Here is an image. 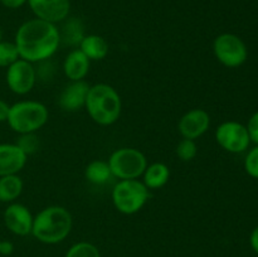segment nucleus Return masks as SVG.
<instances>
[{
	"instance_id": "obj_29",
	"label": "nucleus",
	"mask_w": 258,
	"mask_h": 257,
	"mask_svg": "<svg viewBox=\"0 0 258 257\" xmlns=\"http://www.w3.org/2000/svg\"><path fill=\"white\" fill-rule=\"evenodd\" d=\"M14 251V244L10 241H0V254L9 256Z\"/></svg>"
},
{
	"instance_id": "obj_4",
	"label": "nucleus",
	"mask_w": 258,
	"mask_h": 257,
	"mask_svg": "<svg viewBox=\"0 0 258 257\" xmlns=\"http://www.w3.org/2000/svg\"><path fill=\"white\" fill-rule=\"evenodd\" d=\"M49 118V112L44 103L34 100H24L10 105L8 125L18 134L39 131Z\"/></svg>"
},
{
	"instance_id": "obj_2",
	"label": "nucleus",
	"mask_w": 258,
	"mask_h": 257,
	"mask_svg": "<svg viewBox=\"0 0 258 257\" xmlns=\"http://www.w3.org/2000/svg\"><path fill=\"white\" fill-rule=\"evenodd\" d=\"M72 227V214L66 207L49 206L34 216L32 234L42 243L55 244L70 236Z\"/></svg>"
},
{
	"instance_id": "obj_10",
	"label": "nucleus",
	"mask_w": 258,
	"mask_h": 257,
	"mask_svg": "<svg viewBox=\"0 0 258 257\" xmlns=\"http://www.w3.org/2000/svg\"><path fill=\"white\" fill-rule=\"evenodd\" d=\"M4 224L12 233L17 234L19 237H25L28 234H32L33 219L34 216L32 214L30 209L22 203L8 204L3 213Z\"/></svg>"
},
{
	"instance_id": "obj_26",
	"label": "nucleus",
	"mask_w": 258,
	"mask_h": 257,
	"mask_svg": "<svg viewBox=\"0 0 258 257\" xmlns=\"http://www.w3.org/2000/svg\"><path fill=\"white\" fill-rule=\"evenodd\" d=\"M246 126L247 130H248L251 143H253L254 145H258V110L254 113H252Z\"/></svg>"
},
{
	"instance_id": "obj_7",
	"label": "nucleus",
	"mask_w": 258,
	"mask_h": 257,
	"mask_svg": "<svg viewBox=\"0 0 258 257\" xmlns=\"http://www.w3.org/2000/svg\"><path fill=\"white\" fill-rule=\"evenodd\" d=\"M213 53L217 60L228 68L241 67L248 58L246 43L233 33L219 34L213 42Z\"/></svg>"
},
{
	"instance_id": "obj_14",
	"label": "nucleus",
	"mask_w": 258,
	"mask_h": 257,
	"mask_svg": "<svg viewBox=\"0 0 258 257\" xmlns=\"http://www.w3.org/2000/svg\"><path fill=\"white\" fill-rule=\"evenodd\" d=\"M28 156L15 144H0V176L18 174L23 170Z\"/></svg>"
},
{
	"instance_id": "obj_20",
	"label": "nucleus",
	"mask_w": 258,
	"mask_h": 257,
	"mask_svg": "<svg viewBox=\"0 0 258 257\" xmlns=\"http://www.w3.org/2000/svg\"><path fill=\"white\" fill-rule=\"evenodd\" d=\"M85 176L90 183L96 184V185H102L112 178V173H111L107 161L92 160L86 166Z\"/></svg>"
},
{
	"instance_id": "obj_11",
	"label": "nucleus",
	"mask_w": 258,
	"mask_h": 257,
	"mask_svg": "<svg viewBox=\"0 0 258 257\" xmlns=\"http://www.w3.org/2000/svg\"><path fill=\"white\" fill-rule=\"evenodd\" d=\"M27 4L35 18L53 24L67 19L71 10L70 0H28Z\"/></svg>"
},
{
	"instance_id": "obj_1",
	"label": "nucleus",
	"mask_w": 258,
	"mask_h": 257,
	"mask_svg": "<svg viewBox=\"0 0 258 257\" xmlns=\"http://www.w3.org/2000/svg\"><path fill=\"white\" fill-rule=\"evenodd\" d=\"M14 43L22 59L30 63L44 62L59 48V29L57 24L34 18L18 28Z\"/></svg>"
},
{
	"instance_id": "obj_31",
	"label": "nucleus",
	"mask_w": 258,
	"mask_h": 257,
	"mask_svg": "<svg viewBox=\"0 0 258 257\" xmlns=\"http://www.w3.org/2000/svg\"><path fill=\"white\" fill-rule=\"evenodd\" d=\"M2 38H3V33H2V29H0V42H2Z\"/></svg>"
},
{
	"instance_id": "obj_28",
	"label": "nucleus",
	"mask_w": 258,
	"mask_h": 257,
	"mask_svg": "<svg viewBox=\"0 0 258 257\" xmlns=\"http://www.w3.org/2000/svg\"><path fill=\"white\" fill-rule=\"evenodd\" d=\"M10 105L5 102L4 100H0V122H7L8 116H9Z\"/></svg>"
},
{
	"instance_id": "obj_25",
	"label": "nucleus",
	"mask_w": 258,
	"mask_h": 257,
	"mask_svg": "<svg viewBox=\"0 0 258 257\" xmlns=\"http://www.w3.org/2000/svg\"><path fill=\"white\" fill-rule=\"evenodd\" d=\"M244 170L251 178L258 179V145L249 149L243 161Z\"/></svg>"
},
{
	"instance_id": "obj_9",
	"label": "nucleus",
	"mask_w": 258,
	"mask_h": 257,
	"mask_svg": "<svg viewBox=\"0 0 258 257\" xmlns=\"http://www.w3.org/2000/svg\"><path fill=\"white\" fill-rule=\"evenodd\" d=\"M37 77V70L34 68L33 63L22 59V58L9 66L7 68V75H5L8 88L13 93L19 96L27 95L34 88Z\"/></svg>"
},
{
	"instance_id": "obj_6",
	"label": "nucleus",
	"mask_w": 258,
	"mask_h": 257,
	"mask_svg": "<svg viewBox=\"0 0 258 257\" xmlns=\"http://www.w3.org/2000/svg\"><path fill=\"white\" fill-rule=\"evenodd\" d=\"M112 176L118 180L139 179L148 166L145 154L135 148L116 149L107 160Z\"/></svg>"
},
{
	"instance_id": "obj_17",
	"label": "nucleus",
	"mask_w": 258,
	"mask_h": 257,
	"mask_svg": "<svg viewBox=\"0 0 258 257\" xmlns=\"http://www.w3.org/2000/svg\"><path fill=\"white\" fill-rule=\"evenodd\" d=\"M143 183L146 188L150 189H160L170 179V169L164 163H153L146 166L145 171L143 173Z\"/></svg>"
},
{
	"instance_id": "obj_30",
	"label": "nucleus",
	"mask_w": 258,
	"mask_h": 257,
	"mask_svg": "<svg viewBox=\"0 0 258 257\" xmlns=\"http://www.w3.org/2000/svg\"><path fill=\"white\" fill-rule=\"evenodd\" d=\"M249 244H251L252 249L258 254V226L251 232V236H249Z\"/></svg>"
},
{
	"instance_id": "obj_19",
	"label": "nucleus",
	"mask_w": 258,
	"mask_h": 257,
	"mask_svg": "<svg viewBox=\"0 0 258 257\" xmlns=\"http://www.w3.org/2000/svg\"><path fill=\"white\" fill-rule=\"evenodd\" d=\"M24 183L18 174L0 176V202L2 203H13L23 193Z\"/></svg>"
},
{
	"instance_id": "obj_32",
	"label": "nucleus",
	"mask_w": 258,
	"mask_h": 257,
	"mask_svg": "<svg viewBox=\"0 0 258 257\" xmlns=\"http://www.w3.org/2000/svg\"><path fill=\"white\" fill-rule=\"evenodd\" d=\"M0 241H2V239H0Z\"/></svg>"
},
{
	"instance_id": "obj_21",
	"label": "nucleus",
	"mask_w": 258,
	"mask_h": 257,
	"mask_svg": "<svg viewBox=\"0 0 258 257\" xmlns=\"http://www.w3.org/2000/svg\"><path fill=\"white\" fill-rule=\"evenodd\" d=\"M64 257H101L100 249L91 242L81 241L68 248Z\"/></svg>"
},
{
	"instance_id": "obj_22",
	"label": "nucleus",
	"mask_w": 258,
	"mask_h": 257,
	"mask_svg": "<svg viewBox=\"0 0 258 257\" xmlns=\"http://www.w3.org/2000/svg\"><path fill=\"white\" fill-rule=\"evenodd\" d=\"M19 58V52L14 42H0V67L8 68Z\"/></svg>"
},
{
	"instance_id": "obj_16",
	"label": "nucleus",
	"mask_w": 258,
	"mask_h": 257,
	"mask_svg": "<svg viewBox=\"0 0 258 257\" xmlns=\"http://www.w3.org/2000/svg\"><path fill=\"white\" fill-rule=\"evenodd\" d=\"M78 47L91 62L102 60L108 54V43L105 38L97 34L85 35Z\"/></svg>"
},
{
	"instance_id": "obj_18",
	"label": "nucleus",
	"mask_w": 258,
	"mask_h": 257,
	"mask_svg": "<svg viewBox=\"0 0 258 257\" xmlns=\"http://www.w3.org/2000/svg\"><path fill=\"white\" fill-rule=\"evenodd\" d=\"M85 35V27H83L82 20L75 17L63 20V25L59 29L60 43L63 42L64 44L76 47V45H80Z\"/></svg>"
},
{
	"instance_id": "obj_5",
	"label": "nucleus",
	"mask_w": 258,
	"mask_h": 257,
	"mask_svg": "<svg viewBox=\"0 0 258 257\" xmlns=\"http://www.w3.org/2000/svg\"><path fill=\"white\" fill-rule=\"evenodd\" d=\"M112 203L120 213L131 216L145 207L150 198V190L139 179L118 180L111 193Z\"/></svg>"
},
{
	"instance_id": "obj_27",
	"label": "nucleus",
	"mask_w": 258,
	"mask_h": 257,
	"mask_svg": "<svg viewBox=\"0 0 258 257\" xmlns=\"http://www.w3.org/2000/svg\"><path fill=\"white\" fill-rule=\"evenodd\" d=\"M3 7L8 9H19L28 3V0H0Z\"/></svg>"
},
{
	"instance_id": "obj_12",
	"label": "nucleus",
	"mask_w": 258,
	"mask_h": 257,
	"mask_svg": "<svg viewBox=\"0 0 258 257\" xmlns=\"http://www.w3.org/2000/svg\"><path fill=\"white\" fill-rule=\"evenodd\" d=\"M211 115L204 108H193L184 113L178 123V131L183 139L197 140L208 131Z\"/></svg>"
},
{
	"instance_id": "obj_23",
	"label": "nucleus",
	"mask_w": 258,
	"mask_h": 257,
	"mask_svg": "<svg viewBox=\"0 0 258 257\" xmlns=\"http://www.w3.org/2000/svg\"><path fill=\"white\" fill-rule=\"evenodd\" d=\"M175 154L181 161H191L198 155V145L196 140L191 139H181L175 149Z\"/></svg>"
},
{
	"instance_id": "obj_8",
	"label": "nucleus",
	"mask_w": 258,
	"mask_h": 257,
	"mask_svg": "<svg viewBox=\"0 0 258 257\" xmlns=\"http://www.w3.org/2000/svg\"><path fill=\"white\" fill-rule=\"evenodd\" d=\"M216 141L223 150L232 154H241L251 145L247 126L238 121H224L216 128Z\"/></svg>"
},
{
	"instance_id": "obj_15",
	"label": "nucleus",
	"mask_w": 258,
	"mask_h": 257,
	"mask_svg": "<svg viewBox=\"0 0 258 257\" xmlns=\"http://www.w3.org/2000/svg\"><path fill=\"white\" fill-rule=\"evenodd\" d=\"M91 60L80 48L72 49L63 60V72L70 81H85L90 72Z\"/></svg>"
},
{
	"instance_id": "obj_24",
	"label": "nucleus",
	"mask_w": 258,
	"mask_h": 257,
	"mask_svg": "<svg viewBox=\"0 0 258 257\" xmlns=\"http://www.w3.org/2000/svg\"><path fill=\"white\" fill-rule=\"evenodd\" d=\"M14 144L19 146V149L25 155L29 156L34 154L39 148V139H38L37 133L19 134V138L17 139Z\"/></svg>"
},
{
	"instance_id": "obj_13",
	"label": "nucleus",
	"mask_w": 258,
	"mask_h": 257,
	"mask_svg": "<svg viewBox=\"0 0 258 257\" xmlns=\"http://www.w3.org/2000/svg\"><path fill=\"white\" fill-rule=\"evenodd\" d=\"M90 85L86 81H70L60 92L58 103L67 112H75L85 107Z\"/></svg>"
},
{
	"instance_id": "obj_3",
	"label": "nucleus",
	"mask_w": 258,
	"mask_h": 257,
	"mask_svg": "<svg viewBox=\"0 0 258 257\" xmlns=\"http://www.w3.org/2000/svg\"><path fill=\"white\" fill-rule=\"evenodd\" d=\"M85 108L96 123L110 126L120 118L122 101L112 86L107 83H97L90 86Z\"/></svg>"
}]
</instances>
